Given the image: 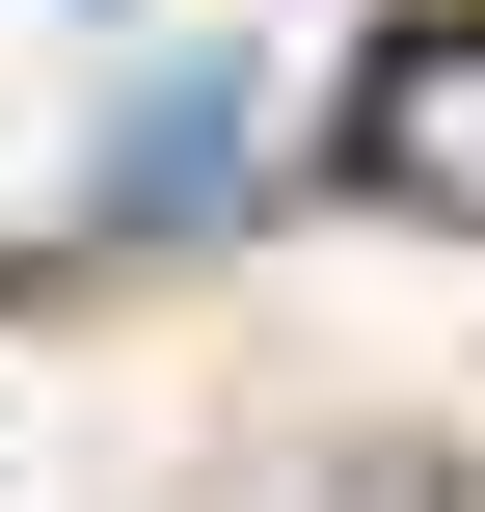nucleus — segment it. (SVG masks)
<instances>
[{
    "label": "nucleus",
    "mask_w": 485,
    "mask_h": 512,
    "mask_svg": "<svg viewBox=\"0 0 485 512\" xmlns=\"http://www.w3.org/2000/svg\"><path fill=\"white\" fill-rule=\"evenodd\" d=\"M351 189H378V216H459V243H485V0H459V27H405V54L351 81Z\"/></svg>",
    "instance_id": "f257e3e1"
},
{
    "label": "nucleus",
    "mask_w": 485,
    "mask_h": 512,
    "mask_svg": "<svg viewBox=\"0 0 485 512\" xmlns=\"http://www.w3.org/2000/svg\"><path fill=\"white\" fill-rule=\"evenodd\" d=\"M243 135H270V108H243V54H162V81L108 108V216H135V243H189V216L243 189Z\"/></svg>",
    "instance_id": "f03ea898"
}]
</instances>
